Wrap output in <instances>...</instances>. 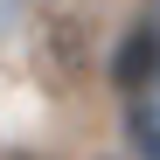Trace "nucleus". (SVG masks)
Segmentation results:
<instances>
[{"instance_id": "f257e3e1", "label": "nucleus", "mask_w": 160, "mask_h": 160, "mask_svg": "<svg viewBox=\"0 0 160 160\" xmlns=\"http://www.w3.org/2000/svg\"><path fill=\"white\" fill-rule=\"evenodd\" d=\"M14 14H21V0H0V28H7V21H14Z\"/></svg>"}]
</instances>
